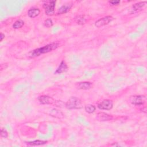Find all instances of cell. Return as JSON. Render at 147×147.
<instances>
[{"instance_id":"obj_2","label":"cell","mask_w":147,"mask_h":147,"mask_svg":"<svg viewBox=\"0 0 147 147\" xmlns=\"http://www.w3.org/2000/svg\"><path fill=\"white\" fill-rule=\"evenodd\" d=\"M65 106L70 110L80 109L83 107V103L79 98L76 96H71L65 103Z\"/></svg>"},{"instance_id":"obj_21","label":"cell","mask_w":147,"mask_h":147,"mask_svg":"<svg viewBox=\"0 0 147 147\" xmlns=\"http://www.w3.org/2000/svg\"><path fill=\"white\" fill-rule=\"evenodd\" d=\"M121 1H118V0H114V1H109V3L110 4V5L111 6H117L120 3Z\"/></svg>"},{"instance_id":"obj_8","label":"cell","mask_w":147,"mask_h":147,"mask_svg":"<svg viewBox=\"0 0 147 147\" xmlns=\"http://www.w3.org/2000/svg\"><path fill=\"white\" fill-rule=\"evenodd\" d=\"M146 1H142L134 4L131 9V13H137L142 10V9L146 6Z\"/></svg>"},{"instance_id":"obj_23","label":"cell","mask_w":147,"mask_h":147,"mask_svg":"<svg viewBox=\"0 0 147 147\" xmlns=\"http://www.w3.org/2000/svg\"><path fill=\"white\" fill-rule=\"evenodd\" d=\"M141 111L144 112V113H146V106L143 107L142 109H141Z\"/></svg>"},{"instance_id":"obj_19","label":"cell","mask_w":147,"mask_h":147,"mask_svg":"<svg viewBox=\"0 0 147 147\" xmlns=\"http://www.w3.org/2000/svg\"><path fill=\"white\" fill-rule=\"evenodd\" d=\"M44 25L47 28H51L53 25V21L50 18L47 19L46 20H45V21L44 22Z\"/></svg>"},{"instance_id":"obj_17","label":"cell","mask_w":147,"mask_h":147,"mask_svg":"<svg viewBox=\"0 0 147 147\" xmlns=\"http://www.w3.org/2000/svg\"><path fill=\"white\" fill-rule=\"evenodd\" d=\"M84 109H85V111H86L87 113H88V114H92V113H93L95 111L96 107H95V106H94L93 105L88 104V105H87L86 106H85Z\"/></svg>"},{"instance_id":"obj_18","label":"cell","mask_w":147,"mask_h":147,"mask_svg":"<svg viewBox=\"0 0 147 147\" xmlns=\"http://www.w3.org/2000/svg\"><path fill=\"white\" fill-rule=\"evenodd\" d=\"M24 25V21L21 20H18L16 21H15V22L13 25V28L14 29H19L22 27Z\"/></svg>"},{"instance_id":"obj_20","label":"cell","mask_w":147,"mask_h":147,"mask_svg":"<svg viewBox=\"0 0 147 147\" xmlns=\"http://www.w3.org/2000/svg\"><path fill=\"white\" fill-rule=\"evenodd\" d=\"M1 137L5 138L8 137V133L4 128H2L1 130Z\"/></svg>"},{"instance_id":"obj_9","label":"cell","mask_w":147,"mask_h":147,"mask_svg":"<svg viewBox=\"0 0 147 147\" xmlns=\"http://www.w3.org/2000/svg\"><path fill=\"white\" fill-rule=\"evenodd\" d=\"M92 86V83L90 82H79L76 84V87L77 88L83 90H87L90 89Z\"/></svg>"},{"instance_id":"obj_13","label":"cell","mask_w":147,"mask_h":147,"mask_svg":"<svg viewBox=\"0 0 147 147\" xmlns=\"http://www.w3.org/2000/svg\"><path fill=\"white\" fill-rule=\"evenodd\" d=\"M49 114H50V115H51L55 118H59V119H62L64 117V114L61 111H60L56 109H52V110L50 111Z\"/></svg>"},{"instance_id":"obj_11","label":"cell","mask_w":147,"mask_h":147,"mask_svg":"<svg viewBox=\"0 0 147 147\" xmlns=\"http://www.w3.org/2000/svg\"><path fill=\"white\" fill-rule=\"evenodd\" d=\"M96 119L100 121H109L113 119V117L110 115H109L103 112H100L98 113L96 115Z\"/></svg>"},{"instance_id":"obj_16","label":"cell","mask_w":147,"mask_h":147,"mask_svg":"<svg viewBox=\"0 0 147 147\" xmlns=\"http://www.w3.org/2000/svg\"><path fill=\"white\" fill-rule=\"evenodd\" d=\"M75 22L79 24V25H83L84 24H85L86 20L84 18V16L83 15H79L77 16L75 18Z\"/></svg>"},{"instance_id":"obj_12","label":"cell","mask_w":147,"mask_h":147,"mask_svg":"<svg viewBox=\"0 0 147 147\" xmlns=\"http://www.w3.org/2000/svg\"><path fill=\"white\" fill-rule=\"evenodd\" d=\"M72 6V3H71L65 4L64 5H63L62 6H61L58 9L57 14H63L66 13L68 11H69V10L71 9Z\"/></svg>"},{"instance_id":"obj_1","label":"cell","mask_w":147,"mask_h":147,"mask_svg":"<svg viewBox=\"0 0 147 147\" xmlns=\"http://www.w3.org/2000/svg\"><path fill=\"white\" fill-rule=\"evenodd\" d=\"M59 47V42H53L48 44L46 45H44V47L31 51L28 54V56L30 58H34L37 56H39L41 55L52 52L53 50L56 49Z\"/></svg>"},{"instance_id":"obj_4","label":"cell","mask_w":147,"mask_h":147,"mask_svg":"<svg viewBox=\"0 0 147 147\" xmlns=\"http://www.w3.org/2000/svg\"><path fill=\"white\" fill-rule=\"evenodd\" d=\"M146 101V97L145 95H134L130 98V102L136 106L144 105Z\"/></svg>"},{"instance_id":"obj_3","label":"cell","mask_w":147,"mask_h":147,"mask_svg":"<svg viewBox=\"0 0 147 147\" xmlns=\"http://www.w3.org/2000/svg\"><path fill=\"white\" fill-rule=\"evenodd\" d=\"M55 1H45L43 3V7L45 9V13L48 16H52L55 13Z\"/></svg>"},{"instance_id":"obj_15","label":"cell","mask_w":147,"mask_h":147,"mask_svg":"<svg viewBox=\"0 0 147 147\" xmlns=\"http://www.w3.org/2000/svg\"><path fill=\"white\" fill-rule=\"evenodd\" d=\"M47 141L44 140H37L32 141H29L26 142V144L28 146H39V145H42L45 144H47Z\"/></svg>"},{"instance_id":"obj_7","label":"cell","mask_w":147,"mask_h":147,"mask_svg":"<svg viewBox=\"0 0 147 147\" xmlns=\"http://www.w3.org/2000/svg\"><path fill=\"white\" fill-rule=\"evenodd\" d=\"M38 100L41 104L42 105H51L54 104L55 102V100L48 95H41L37 98Z\"/></svg>"},{"instance_id":"obj_5","label":"cell","mask_w":147,"mask_h":147,"mask_svg":"<svg viewBox=\"0 0 147 147\" xmlns=\"http://www.w3.org/2000/svg\"><path fill=\"white\" fill-rule=\"evenodd\" d=\"M114 18L111 16H107L98 20L95 22V26L97 28H100L103 26L106 25L113 20Z\"/></svg>"},{"instance_id":"obj_6","label":"cell","mask_w":147,"mask_h":147,"mask_svg":"<svg viewBox=\"0 0 147 147\" xmlns=\"http://www.w3.org/2000/svg\"><path fill=\"white\" fill-rule=\"evenodd\" d=\"M98 107L100 110H110L113 107V102L110 99H105L98 104Z\"/></svg>"},{"instance_id":"obj_14","label":"cell","mask_w":147,"mask_h":147,"mask_svg":"<svg viewBox=\"0 0 147 147\" xmlns=\"http://www.w3.org/2000/svg\"><path fill=\"white\" fill-rule=\"evenodd\" d=\"M40 13V10L38 8H35V7H33L30 9L28 11V16L32 18H35L37 16H38L39 15Z\"/></svg>"},{"instance_id":"obj_22","label":"cell","mask_w":147,"mask_h":147,"mask_svg":"<svg viewBox=\"0 0 147 147\" xmlns=\"http://www.w3.org/2000/svg\"><path fill=\"white\" fill-rule=\"evenodd\" d=\"M4 38H5V34H3L2 33H1V34H0V41H2Z\"/></svg>"},{"instance_id":"obj_10","label":"cell","mask_w":147,"mask_h":147,"mask_svg":"<svg viewBox=\"0 0 147 147\" xmlns=\"http://www.w3.org/2000/svg\"><path fill=\"white\" fill-rule=\"evenodd\" d=\"M68 70V66L64 60H62L57 68L55 72V74H60L65 72Z\"/></svg>"}]
</instances>
